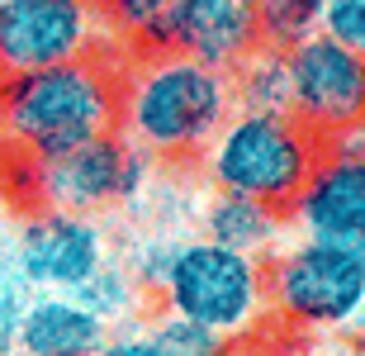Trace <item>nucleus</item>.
<instances>
[{"mask_svg": "<svg viewBox=\"0 0 365 356\" xmlns=\"http://www.w3.org/2000/svg\"><path fill=\"white\" fill-rule=\"evenodd\" d=\"M123 71L109 67L105 48L76 62L0 76V162L34 166L119 128Z\"/></svg>", "mask_w": 365, "mask_h": 356, "instance_id": "f257e3e1", "label": "nucleus"}, {"mask_svg": "<svg viewBox=\"0 0 365 356\" xmlns=\"http://www.w3.org/2000/svg\"><path fill=\"white\" fill-rule=\"evenodd\" d=\"M232 114H237L232 76L176 48L138 53L133 67H123L119 133L152 162L200 157Z\"/></svg>", "mask_w": 365, "mask_h": 356, "instance_id": "f03ea898", "label": "nucleus"}, {"mask_svg": "<svg viewBox=\"0 0 365 356\" xmlns=\"http://www.w3.org/2000/svg\"><path fill=\"white\" fill-rule=\"evenodd\" d=\"M200 157L214 190L247 195L271 209H289L294 195L304 190L313 162L323 157V138L304 128L294 114L237 110Z\"/></svg>", "mask_w": 365, "mask_h": 356, "instance_id": "7ed1b4c3", "label": "nucleus"}, {"mask_svg": "<svg viewBox=\"0 0 365 356\" xmlns=\"http://www.w3.org/2000/svg\"><path fill=\"white\" fill-rule=\"evenodd\" d=\"M157 290H162L166 314L204 323L223 337L247 332L261 318V309L271 304L261 257L232 252L214 238H195V243L171 247V261H166Z\"/></svg>", "mask_w": 365, "mask_h": 356, "instance_id": "20e7f679", "label": "nucleus"}, {"mask_svg": "<svg viewBox=\"0 0 365 356\" xmlns=\"http://www.w3.org/2000/svg\"><path fill=\"white\" fill-rule=\"evenodd\" d=\"M24 180L19 205L24 209H67V214H100V209L128 205L148 185L152 157L133 148L119 128L95 133L76 148L57 152L48 162L34 166H10Z\"/></svg>", "mask_w": 365, "mask_h": 356, "instance_id": "39448f33", "label": "nucleus"}, {"mask_svg": "<svg viewBox=\"0 0 365 356\" xmlns=\"http://www.w3.org/2000/svg\"><path fill=\"white\" fill-rule=\"evenodd\" d=\"M266 290L299 328H351L365 304V257L346 243L304 238L275 257Z\"/></svg>", "mask_w": 365, "mask_h": 356, "instance_id": "423d86ee", "label": "nucleus"}, {"mask_svg": "<svg viewBox=\"0 0 365 356\" xmlns=\"http://www.w3.org/2000/svg\"><path fill=\"white\" fill-rule=\"evenodd\" d=\"M114 39L91 0H0V76L76 62Z\"/></svg>", "mask_w": 365, "mask_h": 356, "instance_id": "0eeeda50", "label": "nucleus"}, {"mask_svg": "<svg viewBox=\"0 0 365 356\" xmlns=\"http://www.w3.org/2000/svg\"><path fill=\"white\" fill-rule=\"evenodd\" d=\"M289 67V114L318 138L365 119V57L327 34H309L284 48Z\"/></svg>", "mask_w": 365, "mask_h": 356, "instance_id": "6e6552de", "label": "nucleus"}, {"mask_svg": "<svg viewBox=\"0 0 365 356\" xmlns=\"http://www.w3.org/2000/svg\"><path fill=\"white\" fill-rule=\"evenodd\" d=\"M14 261L34 290L76 295L100 266L109 261L105 233L95 214H67V209H29L14 238Z\"/></svg>", "mask_w": 365, "mask_h": 356, "instance_id": "1a4fd4ad", "label": "nucleus"}, {"mask_svg": "<svg viewBox=\"0 0 365 356\" xmlns=\"http://www.w3.org/2000/svg\"><path fill=\"white\" fill-rule=\"evenodd\" d=\"M284 214L304 238L356 247L365 238V162H351V157H337L323 148L304 190L294 195V205Z\"/></svg>", "mask_w": 365, "mask_h": 356, "instance_id": "9d476101", "label": "nucleus"}, {"mask_svg": "<svg viewBox=\"0 0 365 356\" xmlns=\"http://www.w3.org/2000/svg\"><path fill=\"white\" fill-rule=\"evenodd\" d=\"M166 48L218 71H232L261 48L257 0H171Z\"/></svg>", "mask_w": 365, "mask_h": 356, "instance_id": "9b49d317", "label": "nucleus"}, {"mask_svg": "<svg viewBox=\"0 0 365 356\" xmlns=\"http://www.w3.org/2000/svg\"><path fill=\"white\" fill-rule=\"evenodd\" d=\"M105 337L109 323L76 295L34 290L10 328V356H95Z\"/></svg>", "mask_w": 365, "mask_h": 356, "instance_id": "f8f14e48", "label": "nucleus"}, {"mask_svg": "<svg viewBox=\"0 0 365 356\" xmlns=\"http://www.w3.org/2000/svg\"><path fill=\"white\" fill-rule=\"evenodd\" d=\"M280 223H284V209H271L261 200L228 195V190H218L204 209V238H214L232 252H247V257H261L266 247H275Z\"/></svg>", "mask_w": 365, "mask_h": 356, "instance_id": "ddd939ff", "label": "nucleus"}, {"mask_svg": "<svg viewBox=\"0 0 365 356\" xmlns=\"http://www.w3.org/2000/svg\"><path fill=\"white\" fill-rule=\"evenodd\" d=\"M232 76V100L237 110L257 114H289V67H284V48L261 43L252 57H242Z\"/></svg>", "mask_w": 365, "mask_h": 356, "instance_id": "4468645a", "label": "nucleus"}, {"mask_svg": "<svg viewBox=\"0 0 365 356\" xmlns=\"http://www.w3.org/2000/svg\"><path fill=\"white\" fill-rule=\"evenodd\" d=\"M95 10H100L109 34H114V39H128L138 53L166 48L171 0H95Z\"/></svg>", "mask_w": 365, "mask_h": 356, "instance_id": "2eb2a0df", "label": "nucleus"}, {"mask_svg": "<svg viewBox=\"0 0 365 356\" xmlns=\"http://www.w3.org/2000/svg\"><path fill=\"white\" fill-rule=\"evenodd\" d=\"M323 5L327 0H257L261 43H271V48L304 43L309 34L323 29Z\"/></svg>", "mask_w": 365, "mask_h": 356, "instance_id": "dca6fc26", "label": "nucleus"}, {"mask_svg": "<svg viewBox=\"0 0 365 356\" xmlns=\"http://www.w3.org/2000/svg\"><path fill=\"white\" fill-rule=\"evenodd\" d=\"M148 337L157 342L162 356H232L223 332L204 328V323H190V318H180V314H162L148 328Z\"/></svg>", "mask_w": 365, "mask_h": 356, "instance_id": "f3484780", "label": "nucleus"}, {"mask_svg": "<svg viewBox=\"0 0 365 356\" xmlns=\"http://www.w3.org/2000/svg\"><path fill=\"white\" fill-rule=\"evenodd\" d=\"M138 280L128 271H119V266H100V271L91 275V280H86L81 290H76V300L86 304V309H95V314L105 318V323H119L123 314H128V309H133V300H138Z\"/></svg>", "mask_w": 365, "mask_h": 356, "instance_id": "a211bd4d", "label": "nucleus"}, {"mask_svg": "<svg viewBox=\"0 0 365 356\" xmlns=\"http://www.w3.org/2000/svg\"><path fill=\"white\" fill-rule=\"evenodd\" d=\"M327 39H337L341 48L365 57V0H327L323 5V29Z\"/></svg>", "mask_w": 365, "mask_h": 356, "instance_id": "6ab92c4d", "label": "nucleus"}, {"mask_svg": "<svg viewBox=\"0 0 365 356\" xmlns=\"http://www.w3.org/2000/svg\"><path fill=\"white\" fill-rule=\"evenodd\" d=\"M29 295H34V285L19 271L14 247H0V337L5 342H10V328H14V318H19V309L29 304Z\"/></svg>", "mask_w": 365, "mask_h": 356, "instance_id": "aec40b11", "label": "nucleus"}, {"mask_svg": "<svg viewBox=\"0 0 365 356\" xmlns=\"http://www.w3.org/2000/svg\"><path fill=\"white\" fill-rule=\"evenodd\" d=\"M95 356H162V352H157V342L148 332H109Z\"/></svg>", "mask_w": 365, "mask_h": 356, "instance_id": "412c9836", "label": "nucleus"}, {"mask_svg": "<svg viewBox=\"0 0 365 356\" xmlns=\"http://www.w3.org/2000/svg\"><path fill=\"white\" fill-rule=\"evenodd\" d=\"M323 148L337 152V157H351V162H365V119L346 123V128H337V133H327Z\"/></svg>", "mask_w": 365, "mask_h": 356, "instance_id": "4be33fe9", "label": "nucleus"}, {"mask_svg": "<svg viewBox=\"0 0 365 356\" xmlns=\"http://www.w3.org/2000/svg\"><path fill=\"white\" fill-rule=\"evenodd\" d=\"M351 328H356V347H365V304H361V314H356Z\"/></svg>", "mask_w": 365, "mask_h": 356, "instance_id": "5701e85b", "label": "nucleus"}, {"mask_svg": "<svg viewBox=\"0 0 365 356\" xmlns=\"http://www.w3.org/2000/svg\"><path fill=\"white\" fill-rule=\"evenodd\" d=\"M0 356H10V342H5V337H0Z\"/></svg>", "mask_w": 365, "mask_h": 356, "instance_id": "b1692460", "label": "nucleus"}, {"mask_svg": "<svg viewBox=\"0 0 365 356\" xmlns=\"http://www.w3.org/2000/svg\"><path fill=\"white\" fill-rule=\"evenodd\" d=\"M346 356H365V347H351V352H346Z\"/></svg>", "mask_w": 365, "mask_h": 356, "instance_id": "393cba45", "label": "nucleus"}, {"mask_svg": "<svg viewBox=\"0 0 365 356\" xmlns=\"http://www.w3.org/2000/svg\"><path fill=\"white\" fill-rule=\"evenodd\" d=\"M91 5H95V0H91Z\"/></svg>", "mask_w": 365, "mask_h": 356, "instance_id": "a878e982", "label": "nucleus"}]
</instances>
